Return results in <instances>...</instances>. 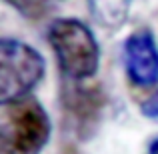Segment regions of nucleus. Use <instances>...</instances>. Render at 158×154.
<instances>
[{
    "label": "nucleus",
    "mask_w": 158,
    "mask_h": 154,
    "mask_svg": "<svg viewBox=\"0 0 158 154\" xmlns=\"http://www.w3.org/2000/svg\"><path fill=\"white\" fill-rule=\"evenodd\" d=\"M122 60L128 80L138 88L158 84V46L150 28H138L126 36Z\"/></svg>",
    "instance_id": "obj_5"
},
{
    "label": "nucleus",
    "mask_w": 158,
    "mask_h": 154,
    "mask_svg": "<svg viewBox=\"0 0 158 154\" xmlns=\"http://www.w3.org/2000/svg\"><path fill=\"white\" fill-rule=\"evenodd\" d=\"M50 134V116L36 98H26L10 106L2 128L6 154H40Z\"/></svg>",
    "instance_id": "obj_3"
},
{
    "label": "nucleus",
    "mask_w": 158,
    "mask_h": 154,
    "mask_svg": "<svg viewBox=\"0 0 158 154\" xmlns=\"http://www.w3.org/2000/svg\"><path fill=\"white\" fill-rule=\"evenodd\" d=\"M48 42L60 72L72 82H84L98 72L100 48L94 32L78 18H56L48 26Z\"/></svg>",
    "instance_id": "obj_1"
},
{
    "label": "nucleus",
    "mask_w": 158,
    "mask_h": 154,
    "mask_svg": "<svg viewBox=\"0 0 158 154\" xmlns=\"http://www.w3.org/2000/svg\"><path fill=\"white\" fill-rule=\"evenodd\" d=\"M92 20L104 30H120L128 20L132 0H86Z\"/></svg>",
    "instance_id": "obj_6"
},
{
    "label": "nucleus",
    "mask_w": 158,
    "mask_h": 154,
    "mask_svg": "<svg viewBox=\"0 0 158 154\" xmlns=\"http://www.w3.org/2000/svg\"><path fill=\"white\" fill-rule=\"evenodd\" d=\"M6 4H10L18 14H22L28 20H38L48 12L52 0H4Z\"/></svg>",
    "instance_id": "obj_7"
},
{
    "label": "nucleus",
    "mask_w": 158,
    "mask_h": 154,
    "mask_svg": "<svg viewBox=\"0 0 158 154\" xmlns=\"http://www.w3.org/2000/svg\"><path fill=\"white\" fill-rule=\"evenodd\" d=\"M46 72L44 56L18 38H0V106L22 102Z\"/></svg>",
    "instance_id": "obj_2"
},
{
    "label": "nucleus",
    "mask_w": 158,
    "mask_h": 154,
    "mask_svg": "<svg viewBox=\"0 0 158 154\" xmlns=\"http://www.w3.org/2000/svg\"><path fill=\"white\" fill-rule=\"evenodd\" d=\"M106 92L100 86H86L68 80L60 92L64 126L78 140H88L100 126L106 110Z\"/></svg>",
    "instance_id": "obj_4"
},
{
    "label": "nucleus",
    "mask_w": 158,
    "mask_h": 154,
    "mask_svg": "<svg viewBox=\"0 0 158 154\" xmlns=\"http://www.w3.org/2000/svg\"><path fill=\"white\" fill-rule=\"evenodd\" d=\"M0 154H6V146H4V136H2V130H0Z\"/></svg>",
    "instance_id": "obj_10"
},
{
    "label": "nucleus",
    "mask_w": 158,
    "mask_h": 154,
    "mask_svg": "<svg viewBox=\"0 0 158 154\" xmlns=\"http://www.w3.org/2000/svg\"><path fill=\"white\" fill-rule=\"evenodd\" d=\"M140 112H142V116H146L150 120H158V90L152 92L146 100L140 104Z\"/></svg>",
    "instance_id": "obj_8"
},
{
    "label": "nucleus",
    "mask_w": 158,
    "mask_h": 154,
    "mask_svg": "<svg viewBox=\"0 0 158 154\" xmlns=\"http://www.w3.org/2000/svg\"><path fill=\"white\" fill-rule=\"evenodd\" d=\"M148 154H158V136L148 144Z\"/></svg>",
    "instance_id": "obj_9"
}]
</instances>
